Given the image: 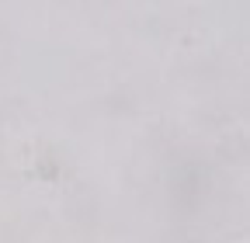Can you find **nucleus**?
<instances>
[]
</instances>
